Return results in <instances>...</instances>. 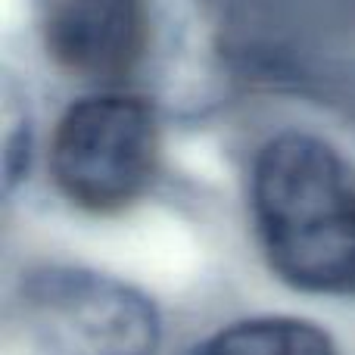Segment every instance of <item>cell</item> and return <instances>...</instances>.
I'll return each mask as SVG.
<instances>
[{"mask_svg": "<svg viewBox=\"0 0 355 355\" xmlns=\"http://www.w3.org/2000/svg\"><path fill=\"white\" fill-rule=\"evenodd\" d=\"M252 218L265 259L306 293H355V178L331 144L287 131L252 166Z\"/></svg>", "mask_w": 355, "mask_h": 355, "instance_id": "6da1fadb", "label": "cell"}, {"mask_svg": "<svg viewBox=\"0 0 355 355\" xmlns=\"http://www.w3.org/2000/svg\"><path fill=\"white\" fill-rule=\"evenodd\" d=\"M159 166L156 110L131 94H97L69 106L50 144V175L72 206L125 209L153 184Z\"/></svg>", "mask_w": 355, "mask_h": 355, "instance_id": "7a4b0ae2", "label": "cell"}, {"mask_svg": "<svg viewBox=\"0 0 355 355\" xmlns=\"http://www.w3.org/2000/svg\"><path fill=\"white\" fill-rule=\"evenodd\" d=\"M37 327L75 355H153L159 321L141 293L100 275L53 268L28 284Z\"/></svg>", "mask_w": 355, "mask_h": 355, "instance_id": "3957f363", "label": "cell"}, {"mask_svg": "<svg viewBox=\"0 0 355 355\" xmlns=\"http://www.w3.org/2000/svg\"><path fill=\"white\" fill-rule=\"evenodd\" d=\"M41 31L47 56L66 75L119 81L147 47V0H50Z\"/></svg>", "mask_w": 355, "mask_h": 355, "instance_id": "277c9868", "label": "cell"}, {"mask_svg": "<svg viewBox=\"0 0 355 355\" xmlns=\"http://www.w3.org/2000/svg\"><path fill=\"white\" fill-rule=\"evenodd\" d=\"M184 355H337L334 340L312 321L252 318L221 327Z\"/></svg>", "mask_w": 355, "mask_h": 355, "instance_id": "5b68a950", "label": "cell"}]
</instances>
